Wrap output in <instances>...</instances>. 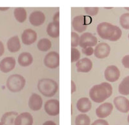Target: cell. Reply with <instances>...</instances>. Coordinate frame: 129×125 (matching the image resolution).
<instances>
[{
    "instance_id": "e575fe53",
    "label": "cell",
    "mask_w": 129,
    "mask_h": 125,
    "mask_svg": "<svg viewBox=\"0 0 129 125\" xmlns=\"http://www.w3.org/2000/svg\"><path fill=\"white\" fill-rule=\"evenodd\" d=\"M53 22L59 24V12H57L53 16Z\"/></svg>"
},
{
    "instance_id": "f35d334b",
    "label": "cell",
    "mask_w": 129,
    "mask_h": 125,
    "mask_svg": "<svg viewBox=\"0 0 129 125\" xmlns=\"http://www.w3.org/2000/svg\"><path fill=\"white\" fill-rule=\"evenodd\" d=\"M9 9V7H0V11H7Z\"/></svg>"
},
{
    "instance_id": "603a6c76",
    "label": "cell",
    "mask_w": 129,
    "mask_h": 125,
    "mask_svg": "<svg viewBox=\"0 0 129 125\" xmlns=\"http://www.w3.org/2000/svg\"><path fill=\"white\" fill-rule=\"evenodd\" d=\"M46 32L48 36L53 38H57L59 36V24L51 22L48 25Z\"/></svg>"
},
{
    "instance_id": "83f0119b",
    "label": "cell",
    "mask_w": 129,
    "mask_h": 125,
    "mask_svg": "<svg viewBox=\"0 0 129 125\" xmlns=\"http://www.w3.org/2000/svg\"><path fill=\"white\" fill-rule=\"evenodd\" d=\"M120 24L125 29H129V13H123L120 16Z\"/></svg>"
},
{
    "instance_id": "8d00e7d4",
    "label": "cell",
    "mask_w": 129,
    "mask_h": 125,
    "mask_svg": "<svg viewBox=\"0 0 129 125\" xmlns=\"http://www.w3.org/2000/svg\"><path fill=\"white\" fill-rule=\"evenodd\" d=\"M76 85L74 81H71V93H74L76 92Z\"/></svg>"
},
{
    "instance_id": "836d02e7",
    "label": "cell",
    "mask_w": 129,
    "mask_h": 125,
    "mask_svg": "<svg viewBox=\"0 0 129 125\" xmlns=\"http://www.w3.org/2000/svg\"><path fill=\"white\" fill-rule=\"evenodd\" d=\"M121 63L125 68L129 69V55H126L123 57L122 60H121Z\"/></svg>"
},
{
    "instance_id": "ee69618b",
    "label": "cell",
    "mask_w": 129,
    "mask_h": 125,
    "mask_svg": "<svg viewBox=\"0 0 129 125\" xmlns=\"http://www.w3.org/2000/svg\"><path fill=\"white\" fill-rule=\"evenodd\" d=\"M128 39H129V34H128Z\"/></svg>"
},
{
    "instance_id": "4dcf8cb0",
    "label": "cell",
    "mask_w": 129,
    "mask_h": 125,
    "mask_svg": "<svg viewBox=\"0 0 129 125\" xmlns=\"http://www.w3.org/2000/svg\"><path fill=\"white\" fill-rule=\"evenodd\" d=\"M84 9L86 14L89 16L97 15L100 10L98 7H85Z\"/></svg>"
},
{
    "instance_id": "7bdbcfd3",
    "label": "cell",
    "mask_w": 129,
    "mask_h": 125,
    "mask_svg": "<svg viewBox=\"0 0 129 125\" xmlns=\"http://www.w3.org/2000/svg\"><path fill=\"white\" fill-rule=\"evenodd\" d=\"M0 125H3V123H2V122H0Z\"/></svg>"
},
{
    "instance_id": "1f68e13d",
    "label": "cell",
    "mask_w": 129,
    "mask_h": 125,
    "mask_svg": "<svg viewBox=\"0 0 129 125\" xmlns=\"http://www.w3.org/2000/svg\"><path fill=\"white\" fill-rule=\"evenodd\" d=\"M82 53L87 56H91L94 54V49L92 47H86V48H82Z\"/></svg>"
},
{
    "instance_id": "44dd1931",
    "label": "cell",
    "mask_w": 129,
    "mask_h": 125,
    "mask_svg": "<svg viewBox=\"0 0 129 125\" xmlns=\"http://www.w3.org/2000/svg\"><path fill=\"white\" fill-rule=\"evenodd\" d=\"M34 58L28 52H23L20 53L18 57V64L22 67H28L30 66L33 62Z\"/></svg>"
},
{
    "instance_id": "ba28073f",
    "label": "cell",
    "mask_w": 129,
    "mask_h": 125,
    "mask_svg": "<svg viewBox=\"0 0 129 125\" xmlns=\"http://www.w3.org/2000/svg\"><path fill=\"white\" fill-rule=\"evenodd\" d=\"M104 75L106 81L110 82H114L118 81L120 78V71L116 66L111 65L106 67Z\"/></svg>"
},
{
    "instance_id": "d4e9b609",
    "label": "cell",
    "mask_w": 129,
    "mask_h": 125,
    "mask_svg": "<svg viewBox=\"0 0 129 125\" xmlns=\"http://www.w3.org/2000/svg\"><path fill=\"white\" fill-rule=\"evenodd\" d=\"M118 92L122 95H129V76L124 77L120 83Z\"/></svg>"
},
{
    "instance_id": "3957f363",
    "label": "cell",
    "mask_w": 129,
    "mask_h": 125,
    "mask_svg": "<svg viewBox=\"0 0 129 125\" xmlns=\"http://www.w3.org/2000/svg\"><path fill=\"white\" fill-rule=\"evenodd\" d=\"M38 89L44 97H52L58 92V85L52 79L44 78L38 82Z\"/></svg>"
},
{
    "instance_id": "30bf717a",
    "label": "cell",
    "mask_w": 129,
    "mask_h": 125,
    "mask_svg": "<svg viewBox=\"0 0 129 125\" xmlns=\"http://www.w3.org/2000/svg\"><path fill=\"white\" fill-rule=\"evenodd\" d=\"M44 111L49 116H58L59 114V102L56 99L46 101L44 104Z\"/></svg>"
},
{
    "instance_id": "4316f807",
    "label": "cell",
    "mask_w": 129,
    "mask_h": 125,
    "mask_svg": "<svg viewBox=\"0 0 129 125\" xmlns=\"http://www.w3.org/2000/svg\"><path fill=\"white\" fill-rule=\"evenodd\" d=\"M90 119L85 113L80 114L77 116L75 120V125H90Z\"/></svg>"
},
{
    "instance_id": "9c48e42d",
    "label": "cell",
    "mask_w": 129,
    "mask_h": 125,
    "mask_svg": "<svg viewBox=\"0 0 129 125\" xmlns=\"http://www.w3.org/2000/svg\"><path fill=\"white\" fill-rule=\"evenodd\" d=\"M111 52V47L108 43H100L97 44L94 48V55L97 58L103 59L106 58L110 55Z\"/></svg>"
},
{
    "instance_id": "60d3db41",
    "label": "cell",
    "mask_w": 129,
    "mask_h": 125,
    "mask_svg": "<svg viewBox=\"0 0 129 125\" xmlns=\"http://www.w3.org/2000/svg\"><path fill=\"white\" fill-rule=\"evenodd\" d=\"M125 8V9L126 10L128 11V12H129V7H125V8Z\"/></svg>"
},
{
    "instance_id": "52a82bcc",
    "label": "cell",
    "mask_w": 129,
    "mask_h": 125,
    "mask_svg": "<svg viewBox=\"0 0 129 125\" xmlns=\"http://www.w3.org/2000/svg\"><path fill=\"white\" fill-rule=\"evenodd\" d=\"M44 64L46 67L51 69L58 67L59 66V53L54 51L49 52L44 57Z\"/></svg>"
},
{
    "instance_id": "6da1fadb",
    "label": "cell",
    "mask_w": 129,
    "mask_h": 125,
    "mask_svg": "<svg viewBox=\"0 0 129 125\" xmlns=\"http://www.w3.org/2000/svg\"><path fill=\"white\" fill-rule=\"evenodd\" d=\"M113 93V87L110 83L103 82L94 85L89 90V97L95 103H102L110 98Z\"/></svg>"
},
{
    "instance_id": "d6a6232c",
    "label": "cell",
    "mask_w": 129,
    "mask_h": 125,
    "mask_svg": "<svg viewBox=\"0 0 129 125\" xmlns=\"http://www.w3.org/2000/svg\"><path fill=\"white\" fill-rule=\"evenodd\" d=\"M91 125H110L109 124L108 122L105 119H97L95 121H94L91 124Z\"/></svg>"
},
{
    "instance_id": "484cf974",
    "label": "cell",
    "mask_w": 129,
    "mask_h": 125,
    "mask_svg": "<svg viewBox=\"0 0 129 125\" xmlns=\"http://www.w3.org/2000/svg\"><path fill=\"white\" fill-rule=\"evenodd\" d=\"M51 41L48 38L41 39L37 45L38 50L41 52H47L51 48Z\"/></svg>"
},
{
    "instance_id": "277c9868",
    "label": "cell",
    "mask_w": 129,
    "mask_h": 125,
    "mask_svg": "<svg viewBox=\"0 0 129 125\" xmlns=\"http://www.w3.org/2000/svg\"><path fill=\"white\" fill-rule=\"evenodd\" d=\"M26 80L22 75L15 74L9 76L7 81V87L13 93L19 92L25 86Z\"/></svg>"
},
{
    "instance_id": "d6986e66",
    "label": "cell",
    "mask_w": 129,
    "mask_h": 125,
    "mask_svg": "<svg viewBox=\"0 0 129 125\" xmlns=\"http://www.w3.org/2000/svg\"><path fill=\"white\" fill-rule=\"evenodd\" d=\"M77 108L82 113L88 112L92 108V102L87 97H82L77 102Z\"/></svg>"
},
{
    "instance_id": "f1b7e54d",
    "label": "cell",
    "mask_w": 129,
    "mask_h": 125,
    "mask_svg": "<svg viewBox=\"0 0 129 125\" xmlns=\"http://www.w3.org/2000/svg\"><path fill=\"white\" fill-rule=\"evenodd\" d=\"M80 58V53L78 49L75 47H72L71 48V62L72 63L77 62Z\"/></svg>"
},
{
    "instance_id": "8992f818",
    "label": "cell",
    "mask_w": 129,
    "mask_h": 125,
    "mask_svg": "<svg viewBox=\"0 0 129 125\" xmlns=\"http://www.w3.org/2000/svg\"><path fill=\"white\" fill-rule=\"evenodd\" d=\"M98 44L97 37L90 32H84L80 36L79 45L81 48L95 47Z\"/></svg>"
},
{
    "instance_id": "ab89813d",
    "label": "cell",
    "mask_w": 129,
    "mask_h": 125,
    "mask_svg": "<svg viewBox=\"0 0 129 125\" xmlns=\"http://www.w3.org/2000/svg\"><path fill=\"white\" fill-rule=\"evenodd\" d=\"M105 9H112V8H113V7H110H110H105Z\"/></svg>"
},
{
    "instance_id": "4fadbf2b",
    "label": "cell",
    "mask_w": 129,
    "mask_h": 125,
    "mask_svg": "<svg viewBox=\"0 0 129 125\" xmlns=\"http://www.w3.org/2000/svg\"><path fill=\"white\" fill-rule=\"evenodd\" d=\"M22 41L25 45H30L36 41L38 38L37 32L31 29H27L23 31L21 36Z\"/></svg>"
},
{
    "instance_id": "b9f144b4",
    "label": "cell",
    "mask_w": 129,
    "mask_h": 125,
    "mask_svg": "<svg viewBox=\"0 0 129 125\" xmlns=\"http://www.w3.org/2000/svg\"><path fill=\"white\" fill-rule=\"evenodd\" d=\"M127 120H128V123H129V114H128V118H127Z\"/></svg>"
},
{
    "instance_id": "e0dca14e",
    "label": "cell",
    "mask_w": 129,
    "mask_h": 125,
    "mask_svg": "<svg viewBox=\"0 0 129 125\" xmlns=\"http://www.w3.org/2000/svg\"><path fill=\"white\" fill-rule=\"evenodd\" d=\"M93 64L89 58H83L79 59L76 63V69L77 72L87 73L91 71Z\"/></svg>"
},
{
    "instance_id": "f546056e",
    "label": "cell",
    "mask_w": 129,
    "mask_h": 125,
    "mask_svg": "<svg viewBox=\"0 0 129 125\" xmlns=\"http://www.w3.org/2000/svg\"><path fill=\"white\" fill-rule=\"evenodd\" d=\"M79 40H80V36L77 32H71V46L72 47L76 48L79 45Z\"/></svg>"
},
{
    "instance_id": "5b68a950",
    "label": "cell",
    "mask_w": 129,
    "mask_h": 125,
    "mask_svg": "<svg viewBox=\"0 0 129 125\" xmlns=\"http://www.w3.org/2000/svg\"><path fill=\"white\" fill-rule=\"evenodd\" d=\"M90 17L84 15H77L73 18L72 27L75 31L78 32H83L87 29V26L91 22V20H89Z\"/></svg>"
},
{
    "instance_id": "ac0fdd59",
    "label": "cell",
    "mask_w": 129,
    "mask_h": 125,
    "mask_svg": "<svg viewBox=\"0 0 129 125\" xmlns=\"http://www.w3.org/2000/svg\"><path fill=\"white\" fill-rule=\"evenodd\" d=\"M34 122L33 117L29 112H22L16 117L15 125H32Z\"/></svg>"
},
{
    "instance_id": "2e32d148",
    "label": "cell",
    "mask_w": 129,
    "mask_h": 125,
    "mask_svg": "<svg viewBox=\"0 0 129 125\" xmlns=\"http://www.w3.org/2000/svg\"><path fill=\"white\" fill-rule=\"evenodd\" d=\"M43 104V98L37 93H32L29 97L28 105L29 108L33 111H39Z\"/></svg>"
},
{
    "instance_id": "7402d4cb",
    "label": "cell",
    "mask_w": 129,
    "mask_h": 125,
    "mask_svg": "<svg viewBox=\"0 0 129 125\" xmlns=\"http://www.w3.org/2000/svg\"><path fill=\"white\" fill-rule=\"evenodd\" d=\"M18 115L17 112L11 111L5 113L1 119V122L3 125H15V119Z\"/></svg>"
},
{
    "instance_id": "cb8c5ba5",
    "label": "cell",
    "mask_w": 129,
    "mask_h": 125,
    "mask_svg": "<svg viewBox=\"0 0 129 125\" xmlns=\"http://www.w3.org/2000/svg\"><path fill=\"white\" fill-rule=\"evenodd\" d=\"M13 14L16 20L19 23H23L27 19V11L23 7H17L15 8Z\"/></svg>"
},
{
    "instance_id": "74e56055",
    "label": "cell",
    "mask_w": 129,
    "mask_h": 125,
    "mask_svg": "<svg viewBox=\"0 0 129 125\" xmlns=\"http://www.w3.org/2000/svg\"><path fill=\"white\" fill-rule=\"evenodd\" d=\"M43 125H56V124L53 121H47L44 122Z\"/></svg>"
},
{
    "instance_id": "5bb4252c",
    "label": "cell",
    "mask_w": 129,
    "mask_h": 125,
    "mask_svg": "<svg viewBox=\"0 0 129 125\" xmlns=\"http://www.w3.org/2000/svg\"><path fill=\"white\" fill-rule=\"evenodd\" d=\"M46 20V16L41 11H34L29 15V22L33 26L38 27L44 23Z\"/></svg>"
},
{
    "instance_id": "d590c367",
    "label": "cell",
    "mask_w": 129,
    "mask_h": 125,
    "mask_svg": "<svg viewBox=\"0 0 129 125\" xmlns=\"http://www.w3.org/2000/svg\"><path fill=\"white\" fill-rule=\"evenodd\" d=\"M5 52V47L2 41H0V57H2Z\"/></svg>"
},
{
    "instance_id": "8fae6325",
    "label": "cell",
    "mask_w": 129,
    "mask_h": 125,
    "mask_svg": "<svg viewBox=\"0 0 129 125\" xmlns=\"http://www.w3.org/2000/svg\"><path fill=\"white\" fill-rule=\"evenodd\" d=\"M113 103L116 109L122 113H126L129 111V100L124 96L115 97Z\"/></svg>"
},
{
    "instance_id": "7c38bea8",
    "label": "cell",
    "mask_w": 129,
    "mask_h": 125,
    "mask_svg": "<svg viewBox=\"0 0 129 125\" xmlns=\"http://www.w3.org/2000/svg\"><path fill=\"white\" fill-rule=\"evenodd\" d=\"M113 110V106L110 102H105L100 105L95 109V114L100 119H104L110 116Z\"/></svg>"
},
{
    "instance_id": "ffe728a7",
    "label": "cell",
    "mask_w": 129,
    "mask_h": 125,
    "mask_svg": "<svg viewBox=\"0 0 129 125\" xmlns=\"http://www.w3.org/2000/svg\"><path fill=\"white\" fill-rule=\"evenodd\" d=\"M7 48L11 53H16L21 48L20 41L18 36H12L7 41Z\"/></svg>"
},
{
    "instance_id": "7a4b0ae2",
    "label": "cell",
    "mask_w": 129,
    "mask_h": 125,
    "mask_svg": "<svg viewBox=\"0 0 129 125\" xmlns=\"http://www.w3.org/2000/svg\"><path fill=\"white\" fill-rule=\"evenodd\" d=\"M97 32L101 38L110 41H118L122 36V31L120 27L106 22L98 25Z\"/></svg>"
},
{
    "instance_id": "9a60e30c",
    "label": "cell",
    "mask_w": 129,
    "mask_h": 125,
    "mask_svg": "<svg viewBox=\"0 0 129 125\" xmlns=\"http://www.w3.org/2000/svg\"><path fill=\"white\" fill-rule=\"evenodd\" d=\"M15 66L16 60L14 57H5L0 62V71L4 73H8L14 69Z\"/></svg>"
}]
</instances>
